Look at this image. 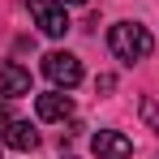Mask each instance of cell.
<instances>
[{
  "instance_id": "obj_7",
  "label": "cell",
  "mask_w": 159,
  "mask_h": 159,
  "mask_svg": "<svg viewBox=\"0 0 159 159\" xmlns=\"http://www.w3.org/2000/svg\"><path fill=\"white\" fill-rule=\"evenodd\" d=\"M4 142H9L13 151H34V146H39V133L30 129V120H9V125H4Z\"/></svg>"
},
{
  "instance_id": "obj_5",
  "label": "cell",
  "mask_w": 159,
  "mask_h": 159,
  "mask_svg": "<svg viewBox=\"0 0 159 159\" xmlns=\"http://www.w3.org/2000/svg\"><path fill=\"white\" fill-rule=\"evenodd\" d=\"M30 90V69H22L17 60H0V99H17Z\"/></svg>"
},
{
  "instance_id": "obj_2",
  "label": "cell",
  "mask_w": 159,
  "mask_h": 159,
  "mask_svg": "<svg viewBox=\"0 0 159 159\" xmlns=\"http://www.w3.org/2000/svg\"><path fill=\"white\" fill-rule=\"evenodd\" d=\"M30 17H34V26L43 30L48 39H65V30H69V13H65V4H56V0H26Z\"/></svg>"
},
{
  "instance_id": "obj_6",
  "label": "cell",
  "mask_w": 159,
  "mask_h": 159,
  "mask_svg": "<svg viewBox=\"0 0 159 159\" xmlns=\"http://www.w3.org/2000/svg\"><path fill=\"white\" fill-rule=\"evenodd\" d=\"M69 112H73V99H69V95H65L60 86L34 99V116H39V120H65Z\"/></svg>"
},
{
  "instance_id": "obj_9",
  "label": "cell",
  "mask_w": 159,
  "mask_h": 159,
  "mask_svg": "<svg viewBox=\"0 0 159 159\" xmlns=\"http://www.w3.org/2000/svg\"><path fill=\"white\" fill-rule=\"evenodd\" d=\"M60 4H86V0H60Z\"/></svg>"
},
{
  "instance_id": "obj_10",
  "label": "cell",
  "mask_w": 159,
  "mask_h": 159,
  "mask_svg": "<svg viewBox=\"0 0 159 159\" xmlns=\"http://www.w3.org/2000/svg\"><path fill=\"white\" fill-rule=\"evenodd\" d=\"M151 120H155V133H159V116H151Z\"/></svg>"
},
{
  "instance_id": "obj_3",
  "label": "cell",
  "mask_w": 159,
  "mask_h": 159,
  "mask_svg": "<svg viewBox=\"0 0 159 159\" xmlns=\"http://www.w3.org/2000/svg\"><path fill=\"white\" fill-rule=\"evenodd\" d=\"M43 73H48L60 90H73V86L82 82V60L73 52H48L43 56Z\"/></svg>"
},
{
  "instance_id": "obj_8",
  "label": "cell",
  "mask_w": 159,
  "mask_h": 159,
  "mask_svg": "<svg viewBox=\"0 0 159 159\" xmlns=\"http://www.w3.org/2000/svg\"><path fill=\"white\" fill-rule=\"evenodd\" d=\"M9 120H13V116H9V103H0V129H4Z\"/></svg>"
},
{
  "instance_id": "obj_4",
  "label": "cell",
  "mask_w": 159,
  "mask_h": 159,
  "mask_svg": "<svg viewBox=\"0 0 159 159\" xmlns=\"http://www.w3.org/2000/svg\"><path fill=\"white\" fill-rule=\"evenodd\" d=\"M90 146H95L99 159H129V155H133V142H129L120 129H99L95 138H90Z\"/></svg>"
},
{
  "instance_id": "obj_11",
  "label": "cell",
  "mask_w": 159,
  "mask_h": 159,
  "mask_svg": "<svg viewBox=\"0 0 159 159\" xmlns=\"http://www.w3.org/2000/svg\"><path fill=\"white\" fill-rule=\"evenodd\" d=\"M65 159H69V155H65Z\"/></svg>"
},
{
  "instance_id": "obj_1",
  "label": "cell",
  "mask_w": 159,
  "mask_h": 159,
  "mask_svg": "<svg viewBox=\"0 0 159 159\" xmlns=\"http://www.w3.org/2000/svg\"><path fill=\"white\" fill-rule=\"evenodd\" d=\"M107 48H112L116 60L133 65V60H146V56L155 52V39H151V30L138 26V22H116V26L107 30Z\"/></svg>"
}]
</instances>
